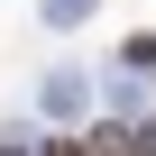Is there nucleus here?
Instances as JSON below:
<instances>
[{"label": "nucleus", "instance_id": "obj_1", "mask_svg": "<svg viewBox=\"0 0 156 156\" xmlns=\"http://www.w3.org/2000/svg\"><path fill=\"white\" fill-rule=\"evenodd\" d=\"M46 156H119V138H55Z\"/></svg>", "mask_w": 156, "mask_h": 156}, {"label": "nucleus", "instance_id": "obj_2", "mask_svg": "<svg viewBox=\"0 0 156 156\" xmlns=\"http://www.w3.org/2000/svg\"><path fill=\"white\" fill-rule=\"evenodd\" d=\"M129 64H156V37H129Z\"/></svg>", "mask_w": 156, "mask_h": 156}]
</instances>
